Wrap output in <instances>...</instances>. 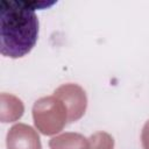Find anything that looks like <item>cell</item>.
Segmentation results:
<instances>
[{"mask_svg":"<svg viewBox=\"0 0 149 149\" xmlns=\"http://www.w3.org/2000/svg\"><path fill=\"white\" fill-rule=\"evenodd\" d=\"M55 2L28 0L0 1V51L13 59L28 55L35 47L40 21L36 9H44Z\"/></svg>","mask_w":149,"mask_h":149,"instance_id":"cell-1","label":"cell"}]
</instances>
